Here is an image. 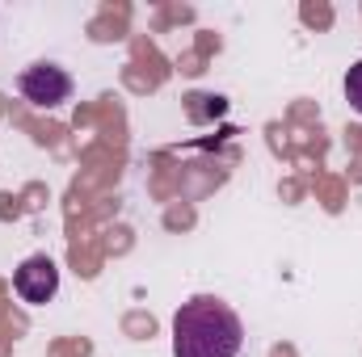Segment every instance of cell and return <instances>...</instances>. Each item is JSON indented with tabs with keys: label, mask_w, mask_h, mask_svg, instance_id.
Segmentation results:
<instances>
[{
	"label": "cell",
	"mask_w": 362,
	"mask_h": 357,
	"mask_svg": "<svg viewBox=\"0 0 362 357\" xmlns=\"http://www.w3.org/2000/svg\"><path fill=\"white\" fill-rule=\"evenodd\" d=\"M240 345H245V324L223 298L198 294L177 307L173 357H236Z\"/></svg>",
	"instance_id": "6da1fadb"
},
{
	"label": "cell",
	"mask_w": 362,
	"mask_h": 357,
	"mask_svg": "<svg viewBox=\"0 0 362 357\" xmlns=\"http://www.w3.org/2000/svg\"><path fill=\"white\" fill-rule=\"evenodd\" d=\"M17 89L21 97L30 101V105H38V109H55V105H64L68 97H72V76L59 68V63H47V59H38V63H30L21 76H17Z\"/></svg>",
	"instance_id": "7a4b0ae2"
},
{
	"label": "cell",
	"mask_w": 362,
	"mask_h": 357,
	"mask_svg": "<svg viewBox=\"0 0 362 357\" xmlns=\"http://www.w3.org/2000/svg\"><path fill=\"white\" fill-rule=\"evenodd\" d=\"M13 290L21 294V303H51L55 298V290H59V265L47 257V253H38V257H25L17 273H13Z\"/></svg>",
	"instance_id": "3957f363"
},
{
	"label": "cell",
	"mask_w": 362,
	"mask_h": 357,
	"mask_svg": "<svg viewBox=\"0 0 362 357\" xmlns=\"http://www.w3.org/2000/svg\"><path fill=\"white\" fill-rule=\"evenodd\" d=\"M346 101H350L354 114H362V59L346 72Z\"/></svg>",
	"instance_id": "277c9868"
}]
</instances>
